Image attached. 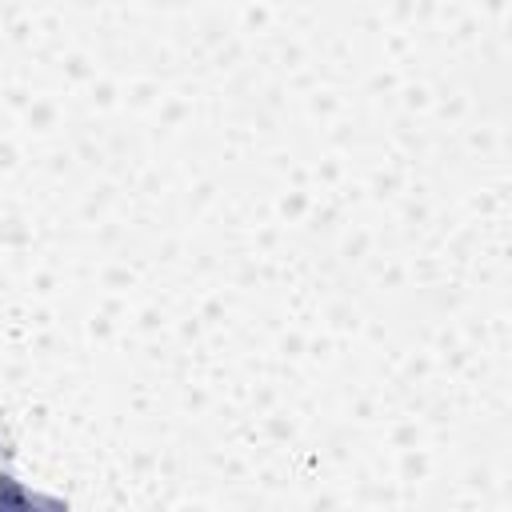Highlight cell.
<instances>
[{"mask_svg": "<svg viewBox=\"0 0 512 512\" xmlns=\"http://www.w3.org/2000/svg\"><path fill=\"white\" fill-rule=\"evenodd\" d=\"M0 512H68V508L0 468Z\"/></svg>", "mask_w": 512, "mask_h": 512, "instance_id": "cell-1", "label": "cell"}]
</instances>
